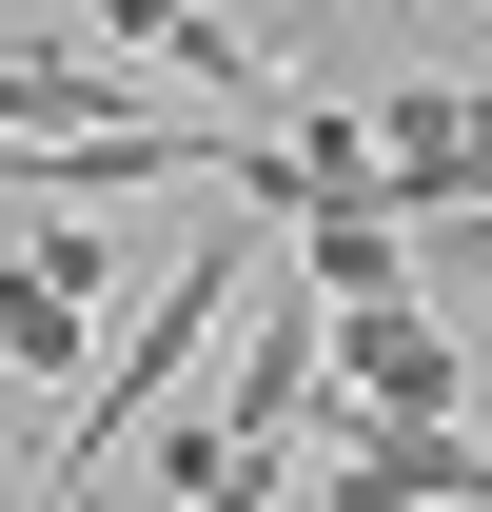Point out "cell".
Listing matches in <instances>:
<instances>
[{"label":"cell","mask_w":492,"mask_h":512,"mask_svg":"<svg viewBox=\"0 0 492 512\" xmlns=\"http://www.w3.org/2000/svg\"><path fill=\"white\" fill-rule=\"evenodd\" d=\"M374 178H394V217H473L492 197V99L473 79H394L374 99Z\"/></svg>","instance_id":"cell-5"},{"label":"cell","mask_w":492,"mask_h":512,"mask_svg":"<svg viewBox=\"0 0 492 512\" xmlns=\"http://www.w3.org/2000/svg\"><path fill=\"white\" fill-rule=\"evenodd\" d=\"M335 394L355 414H492V355L433 316V276H394V296H335Z\"/></svg>","instance_id":"cell-3"},{"label":"cell","mask_w":492,"mask_h":512,"mask_svg":"<svg viewBox=\"0 0 492 512\" xmlns=\"http://www.w3.org/2000/svg\"><path fill=\"white\" fill-rule=\"evenodd\" d=\"M296 256H315V296H394V276H414V217H394V197H315Z\"/></svg>","instance_id":"cell-6"},{"label":"cell","mask_w":492,"mask_h":512,"mask_svg":"<svg viewBox=\"0 0 492 512\" xmlns=\"http://www.w3.org/2000/svg\"><path fill=\"white\" fill-rule=\"evenodd\" d=\"M99 316H119V237H99V197H40L20 256H0V355L79 394L99 375Z\"/></svg>","instance_id":"cell-2"},{"label":"cell","mask_w":492,"mask_h":512,"mask_svg":"<svg viewBox=\"0 0 492 512\" xmlns=\"http://www.w3.org/2000/svg\"><path fill=\"white\" fill-rule=\"evenodd\" d=\"M217 316H256V197L237 217H217V237L178 256V276H158V296H138V335L119 355H99V375H79V414H60V453H40V473H20V493H99V473H119L138 453V414H178V355Z\"/></svg>","instance_id":"cell-1"},{"label":"cell","mask_w":492,"mask_h":512,"mask_svg":"<svg viewBox=\"0 0 492 512\" xmlns=\"http://www.w3.org/2000/svg\"><path fill=\"white\" fill-rule=\"evenodd\" d=\"M315 493H355V512H473L492 434L473 414H335V473H315Z\"/></svg>","instance_id":"cell-4"}]
</instances>
